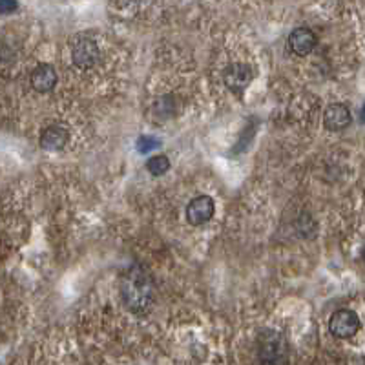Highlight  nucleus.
Masks as SVG:
<instances>
[{
	"label": "nucleus",
	"instance_id": "nucleus-1",
	"mask_svg": "<svg viewBox=\"0 0 365 365\" xmlns=\"http://www.w3.org/2000/svg\"><path fill=\"white\" fill-rule=\"evenodd\" d=\"M121 298L130 312L137 316L148 315L156 302V289L148 271L141 265H132L128 268L121 280Z\"/></svg>",
	"mask_w": 365,
	"mask_h": 365
},
{
	"label": "nucleus",
	"instance_id": "nucleus-2",
	"mask_svg": "<svg viewBox=\"0 0 365 365\" xmlns=\"http://www.w3.org/2000/svg\"><path fill=\"white\" fill-rule=\"evenodd\" d=\"M256 349L259 365H287L289 361V344L280 331L265 329L259 332Z\"/></svg>",
	"mask_w": 365,
	"mask_h": 365
},
{
	"label": "nucleus",
	"instance_id": "nucleus-3",
	"mask_svg": "<svg viewBox=\"0 0 365 365\" xmlns=\"http://www.w3.org/2000/svg\"><path fill=\"white\" fill-rule=\"evenodd\" d=\"M360 318L351 309L336 310L334 315L331 316V320H329V331H331L332 336L340 338V340L353 338L360 331Z\"/></svg>",
	"mask_w": 365,
	"mask_h": 365
},
{
	"label": "nucleus",
	"instance_id": "nucleus-4",
	"mask_svg": "<svg viewBox=\"0 0 365 365\" xmlns=\"http://www.w3.org/2000/svg\"><path fill=\"white\" fill-rule=\"evenodd\" d=\"M252 77L254 72L249 64L243 62H234L230 66H227V70L223 72V81H225L227 88L236 95H241L249 85L252 82Z\"/></svg>",
	"mask_w": 365,
	"mask_h": 365
},
{
	"label": "nucleus",
	"instance_id": "nucleus-5",
	"mask_svg": "<svg viewBox=\"0 0 365 365\" xmlns=\"http://www.w3.org/2000/svg\"><path fill=\"white\" fill-rule=\"evenodd\" d=\"M99 55H101V51H99V46L94 38H79L72 48V60L79 70L94 68L99 60Z\"/></svg>",
	"mask_w": 365,
	"mask_h": 365
},
{
	"label": "nucleus",
	"instance_id": "nucleus-6",
	"mask_svg": "<svg viewBox=\"0 0 365 365\" xmlns=\"http://www.w3.org/2000/svg\"><path fill=\"white\" fill-rule=\"evenodd\" d=\"M216 212V203L210 195H197L187 205V219L190 225L201 227L212 219Z\"/></svg>",
	"mask_w": 365,
	"mask_h": 365
},
{
	"label": "nucleus",
	"instance_id": "nucleus-7",
	"mask_svg": "<svg viewBox=\"0 0 365 365\" xmlns=\"http://www.w3.org/2000/svg\"><path fill=\"white\" fill-rule=\"evenodd\" d=\"M353 121V115L351 110L345 107L344 102H332L325 108V114H323V124L331 132H340L351 124Z\"/></svg>",
	"mask_w": 365,
	"mask_h": 365
},
{
	"label": "nucleus",
	"instance_id": "nucleus-8",
	"mask_svg": "<svg viewBox=\"0 0 365 365\" xmlns=\"http://www.w3.org/2000/svg\"><path fill=\"white\" fill-rule=\"evenodd\" d=\"M316 43H318L316 33L309 28H296L289 35V48L293 50V53L300 57L309 55L310 51L316 48Z\"/></svg>",
	"mask_w": 365,
	"mask_h": 365
},
{
	"label": "nucleus",
	"instance_id": "nucleus-9",
	"mask_svg": "<svg viewBox=\"0 0 365 365\" xmlns=\"http://www.w3.org/2000/svg\"><path fill=\"white\" fill-rule=\"evenodd\" d=\"M70 141L68 130L59 124H53V126H48L46 130H43L40 134V146L48 152H59L66 146V143Z\"/></svg>",
	"mask_w": 365,
	"mask_h": 365
},
{
	"label": "nucleus",
	"instance_id": "nucleus-10",
	"mask_svg": "<svg viewBox=\"0 0 365 365\" xmlns=\"http://www.w3.org/2000/svg\"><path fill=\"white\" fill-rule=\"evenodd\" d=\"M57 72L50 64H38L31 73V86L37 89L38 94H48L55 88Z\"/></svg>",
	"mask_w": 365,
	"mask_h": 365
},
{
	"label": "nucleus",
	"instance_id": "nucleus-11",
	"mask_svg": "<svg viewBox=\"0 0 365 365\" xmlns=\"http://www.w3.org/2000/svg\"><path fill=\"white\" fill-rule=\"evenodd\" d=\"M146 170L152 175L159 178V175H165L166 172L170 170V159L166 156H153L146 161Z\"/></svg>",
	"mask_w": 365,
	"mask_h": 365
},
{
	"label": "nucleus",
	"instance_id": "nucleus-12",
	"mask_svg": "<svg viewBox=\"0 0 365 365\" xmlns=\"http://www.w3.org/2000/svg\"><path fill=\"white\" fill-rule=\"evenodd\" d=\"M159 146V141L156 137L148 136H141L139 141L136 143V148L139 150L141 153H150L152 150H156Z\"/></svg>",
	"mask_w": 365,
	"mask_h": 365
},
{
	"label": "nucleus",
	"instance_id": "nucleus-13",
	"mask_svg": "<svg viewBox=\"0 0 365 365\" xmlns=\"http://www.w3.org/2000/svg\"><path fill=\"white\" fill-rule=\"evenodd\" d=\"M17 0H0V13L2 15H9V13L17 11Z\"/></svg>",
	"mask_w": 365,
	"mask_h": 365
},
{
	"label": "nucleus",
	"instance_id": "nucleus-14",
	"mask_svg": "<svg viewBox=\"0 0 365 365\" xmlns=\"http://www.w3.org/2000/svg\"><path fill=\"white\" fill-rule=\"evenodd\" d=\"M361 121H364V123H365V107L361 108Z\"/></svg>",
	"mask_w": 365,
	"mask_h": 365
},
{
	"label": "nucleus",
	"instance_id": "nucleus-15",
	"mask_svg": "<svg viewBox=\"0 0 365 365\" xmlns=\"http://www.w3.org/2000/svg\"><path fill=\"white\" fill-rule=\"evenodd\" d=\"M361 258H364V263H365V249H364V252H361Z\"/></svg>",
	"mask_w": 365,
	"mask_h": 365
}]
</instances>
